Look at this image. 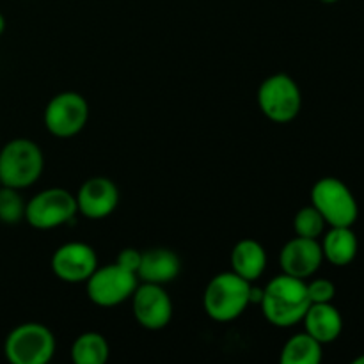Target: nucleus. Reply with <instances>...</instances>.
Instances as JSON below:
<instances>
[{
  "mask_svg": "<svg viewBox=\"0 0 364 364\" xmlns=\"http://www.w3.org/2000/svg\"><path fill=\"white\" fill-rule=\"evenodd\" d=\"M309 304L311 301L308 297L306 279L283 272L269 281V284L263 288L259 301V308L267 322L279 329H288L301 323Z\"/></svg>",
  "mask_w": 364,
  "mask_h": 364,
  "instance_id": "f257e3e1",
  "label": "nucleus"
},
{
  "mask_svg": "<svg viewBox=\"0 0 364 364\" xmlns=\"http://www.w3.org/2000/svg\"><path fill=\"white\" fill-rule=\"evenodd\" d=\"M252 283L235 274L220 272L210 279L203 291V309L215 322H233L251 304Z\"/></svg>",
  "mask_w": 364,
  "mask_h": 364,
  "instance_id": "f03ea898",
  "label": "nucleus"
},
{
  "mask_svg": "<svg viewBox=\"0 0 364 364\" xmlns=\"http://www.w3.org/2000/svg\"><path fill=\"white\" fill-rule=\"evenodd\" d=\"M43 169V149L31 139H13L0 149V185L4 187L16 191L32 187L41 178Z\"/></svg>",
  "mask_w": 364,
  "mask_h": 364,
  "instance_id": "7ed1b4c3",
  "label": "nucleus"
},
{
  "mask_svg": "<svg viewBox=\"0 0 364 364\" xmlns=\"http://www.w3.org/2000/svg\"><path fill=\"white\" fill-rule=\"evenodd\" d=\"M55 348L53 333L39 322L20 323L4 341V355L11 364H46L55 355Z\"/></svg>",
  "mask_w": 364,
  "mask_h": 364,
  "instance_id": "20e7f679",
  "label": "nucleus"
},
{
  "mask_svg": "<svg viewBox=\"0 0 364 364\" xmlns=\"http://www.w3.org/2000/svg\"><path fill=\"white\" fill-rule=\"evenodd\" d=\"M258 107L267 119L279 124L290 123L302 109L301 87L290 75H270L258 87Z\"/></svg>",
  "mask_w": 364,
  "mask_h": 364,
  "instance_id": "39448f33",
  "label": "nucleus"
},
{
  "mask_svg": "<svg viewBox=\"0 0 364 364\" xmlns=\"http://www.w3.org/2000/svg\"><path fill=\"white\" fill-rule=\"evenodd\" d=\"M311 205L327 226H354L359 217L358 199L340 178H320L311 188Z\"/></svg>",
  "mask_w": 364,
  "mask_h": 364,
  "instance_id": "423d86ee",
  "label": "nucleus"
},
{
  "mask_svg": "<svg viewBox=\"0 0 364 364\" xmlns=\"http://www.w3.org/2000/svg\"><path fill=\"white\" fill-rule=\"evenodd\" d=\"M78 213L75 194L63 187L45 188L25 203V220L39 231L55 230Z\"/></svg>",
  "mask_w": 364,
  "mask_h": 364,
  "instance_id": "0eeeda50",
  "label": "nucleus"
},
{
  "mask_svg": "<svg viewBox=\"0 0 364 364\" xmlns=\"http://www.w3.org/2000/svg\"><path fill=\"white\" fill-rule=\"evenodd\" d=\"M84 284L92 304L100 308H114L124 301H130L139 284V277L117 263H110L103 267L98 265Z\"/></svg>",
  "mask_w": 364,
  "mask_h": 364,
  "instance_id": "6e6552de",
  "label": "nucleus"
},
{
  "mask_svg": "<svg viewBox=\"0 0 364 364\" xmlns=\"http://www.w3.org/2000/svg\"><path fill=\"white\" fill-rule=\"evenodd\" d=\"M45 127L53 137L70 139L80 134L89 119L87 100L75 91L53 96L45 107Z\"/></svg>",
  "mask_w": 364,
  "mask_h": 364,
  "instance_id": "1a4fd4ad",
  "label": "nucleus"
},
{
  "mask_svg": "<svg viewBox=\"0 0 364 364\" xmlns=\"http://www.w3.org/2000/svg\"><path fill=\"white\" fill-rule=\"evenodd\" d=\"M130 301L135 322L144 329L160 331L173 320V301L162 284L139 281Z\"/></svg>",
  "mask_w": 364,
  "mask_h": 364,
  "instance_id": "9d476101",
  "label": "nucleus"
},
{
  "mask_svg": "<svg viewBox=\"0 0 364 364\" xmlns=\"http://www.w3.org/2000/svg\"><path fill=\"white\" fill-rule=\"evenodd\" d=\"M50 265L63 283L82 284L98 269V255L85 242H68L55 249Z\"/></svg>",
  "mask_w": 364,
  "mask_h": 364,
  "instance_id": "9b49d317",
  "label": "nucleus"
},
{
  "mask_svg": "<svg viewBox=\"0 0 364 364\" xmlns=\"http://www.w3.org/2000/svg\"><path fill=\"white\" fill-rule=\"evenodd\" d=\"M78 213L85 219L100 220L112 215L119 205V191L107 176H92L80 185L75 194Z\"/></svg>",
  "mask_w": 364,
  "mask_h": 364,
  "instance_id": "f8f14e48",
  "label": "nucleus"
},
{
  "mask_svg": "<svg viewBox=\"0 0 364 364\" xmlns=\"http://www.w3.org/2000/svg\"><path fill=\"white\" fill-rule=\"evenodd\" d=\"M322 263V245L316 238L294 237L283 245L279 252V265L283 274L299 279H309L315 276Z\"/></svg>",
  "mask_w": 364,
  "mask_h": 364,
  "instance_id": "ddd939ff",
  "label": "nucleus"
},
{
  "mask_svg": "<svg viewBox=\"0 0 364 364\" xmlns=\"http://www.w3.org/2000/svg\"><path fill=\"white\" fill-rule=\"evenodd\" d=\"M181 272V259L173 249L153 247L142 251L137 277L141 283L166 284L173 283Z\"/></svg>",
  "mask_w": 364,
  "mask_h": 364,
  "instance_id": "4468645a",
  "label": "nucleus"
},
{
  "mask_svg": "<svg viewBox=\"0 0 364 364\" xmlns=\"http://www.w3.org/2000/svg\"><path fill=\"white\" fill-rule=\"evenodd\" d=\"M302 323H304L306 333L311 334L322 345L333 343L343 333V318H341L338 308L333 306V302L309 304Z\"/></svg>",
  "mask_w": 364,
  "mask_h": 364,
  "instance_id": "2eb2a0df",
  "label": "nucleus"
},
{
  "mask_svg": "<svg viewBox=\"0 0 364 364\" xmlns=\"http://www.w3.org/2000/svg\"><path fill=\"white\" fill-rule=\"evenodd\" d=\"M267 251L258 240L244 238L237 242L231 249V270L240 277L247 279L249 283H255L256 279L263 276L267 269Z\"/></svg>",
  "mask_w": 364,
  "mask_h": 364,
  "instance_id": "dca6fc26",
  "label": "nucleus"
},
{
  "mask_svg": "<svg viewBox=\"0 0 364 364\" xmlns=\"http://www.w3.org/2000/svg\"><path fill=\"white\" fill-rule=\"evenodd\" d=\"M320 245L323 259L334 267L350 265L359 251V242L352 226H331Z\"/></svg>",
  "mask_w": 364,
  "mask_h": 364,
  "instance_id": "f3484780",
  "label": "nucleus"
},
{
  "mask_svg": "<svg viewBox=\"0 0 364 364\" xmlns=\"http://www.w3.org/2000/svg\"><path fill=\"white\" fill-rule=\"evenodd\" d=\"M322 358L323 345L304 331L284 343L279 361L283 364H318Z\"/></svg>",
  "mask_w": 364,
  "mask_h": 364,
  "instance_id": "a211bd4d",
  "label": "nucleus"
},
{
  "mask_svg": "<svg viewBox=\"0 0 364 364\" xmlns=\"http://www.w3.org/2000/svg\"><path fill=\"white\" fill-rule=\"evenodd\" d=\"M109 355V341L96 331L78 334L71 345V359L75 364H105Z\"/></svg>",
  "mask_w": 364,
  "mask_h": 364,
  "instance_id": "6ab92c4d",
  "label": "nucleus"
},
{
  "mask_svg": "<svg viewBox=\"0 0 364 364\" xmlns=\"http://www.w3.org/2000/svg\"><path fill=\"white\" fill-rule=\"evenodd\" d=\"M326 226V219H323L322 213H320L313 205L302 206L294 217V230L297 237L316 238V240H318L323 235Z\"/></svg>",
  "mask_w": 364,
  "mask_h": 364,
  "instance_id": "aec40b11",
  "label": "nucleus"
},
{
  "mask_svg": "<svg viewBox=\"0 0 364 364\" xmlns=\"http://www.w3.org/2000/svg\"><path fill=\"white\" fill-rule=\"evenodd\" d=\"M25 219V201L20 191L0 185V223L18 224Z\"/></svg>",
  "mask_w": 364,
  "mask_h": 364,
  "instance_id": "412c9836",
  "label": "nucleus"
},
{
  "mask_svg": "<svg viewBox=\"0 0 364 364\" xmlns=\"http://www.w3.org/2000/svg\"><path fill=\"white\" fill-rule=\"evenodd\" d=\"M306 287H308V297L311 301V304H318V302H333V299L336 297V287H334L333 281L326 279V277H318V279L306 281Z\"/></svg>",
  "mask_w": 364,
  "mask_h": 364,
  "instance_id": "4be33fe9",
  "label": "nucleus"
},
{
  "mask_svg": "<svg viewBox=\"0 0 364 364\" xmlns=\"http://www.w3.org/2000/svg\"><path fill=\"white\" fill-rule=\"evenodd\" d=\"M141 258H142V251H139V249H134V247H124L121 249L119 255H117L116 263L137 276V269L139 265H141Z\"/></svg>",
  "mask_w": 364,
  "mask_h": 364,
  "instance_id": "5701e85b",
  "label": "nucleus"
},
{
  "mask_svg": "<svg viewBox=\"0 0 364 364\" xmlns=\"http://www.w3.org/2000/svg\"><path fill=\"white\" fill-rule=\"evenodd\" d=\"M4 31H6V18H4V14L0 13V36L4 34Z\"/></svg>",
  "mask_w": 364,
  "mask_h": 364,
  "instance_id": "b1692460",
  "label": "nucleus"
},
{
  "mask_svg": "<svg viewBox=\"0 0 364 364\" xmlns=\"http://www.w3.org/2000/svg\"><path fill=\"white\" fill-rule=\"evenodd\" d=\"M354 364H364V355H359V358H355Z\"/></svg>",
  "mask_w": 364,
  "mask_h": 364,
  "instance_id": "393cba45",
  "label": "nucleus"
},
{
  "mask_svg": "<svg viewBox=\"0 0 364 364\" xmlns=\"http://www.w3.org/2000/svg\"><path fill=\"white\" fill-rule=\"evenodd\" d=\"M320 2H322V4H336V2H340V0H320Z\"/></svg>",
  "mask_w": 364,
  "mask_h": 364,
  "instance_id": "a878e982",
  "label": "nucleus"
}]
</instances>
